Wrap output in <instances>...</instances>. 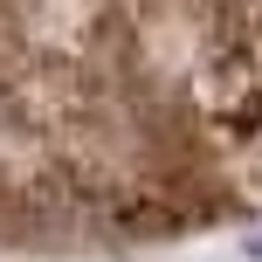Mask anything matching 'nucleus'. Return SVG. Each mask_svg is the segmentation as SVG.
Segmentation results:
<instances>
[{"mask_svg":"<svg viewBox=\"0 0 262 262\" xmlns=\"http://www.w3.org/2000/svg\"><path fill=\"white\" fill-rule=\"evenodd\" d=\"M249 249H255V255H262V242H249Z\"/></svg>","mask_w":262,"mask_h":262,"instance_id":"f257e3e1","label":"nucleus"}]
</instances>
